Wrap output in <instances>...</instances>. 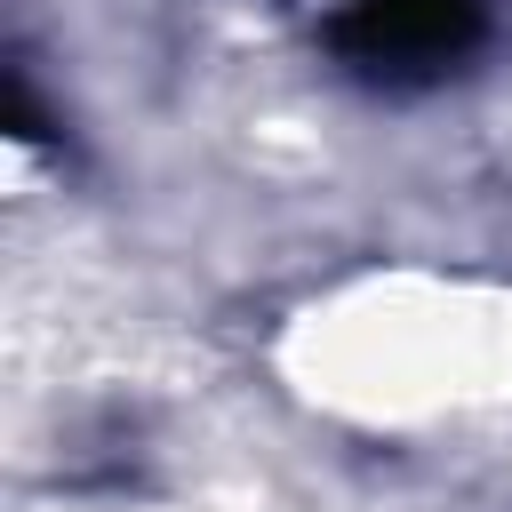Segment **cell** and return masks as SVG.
Returning <instances> with one entry per match:
<instances>
[{
	"label": "cell",
	"instance_id": "6da1fadb",
	"mask_svg": "<svg viewBox=\"0 0 512 512\" xmlns=\"http://www.w3.org/2000/svg\"><path fill=\"white\" fill-rule=\"evenodd\" d=\"M328 48L384 88H416L456 72L480 32H488V0H328Z\"/></svg>",
	"mask_w": 512,
	"mask_h": 512
}]
</instances>
